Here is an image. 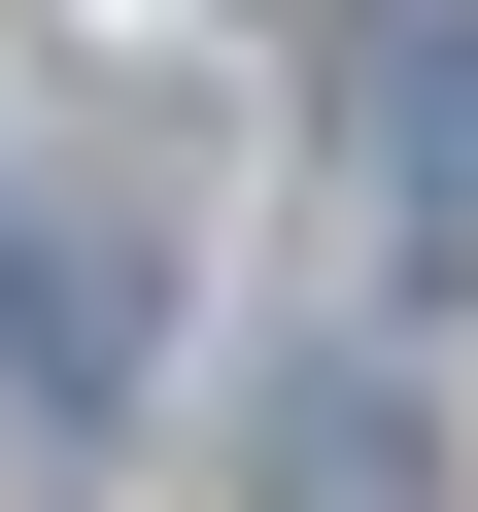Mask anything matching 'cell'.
Returning a JSON list of instances; mask_svg holds the SVG:
<instances>
[{"label": "cell", "mask_w": 478, "mask_h": 512, "mask_svg": "<svg viewBox=\"0 0 478 512\" xmlns=\"http://www.w3.org/2000/svg\"><path fill=\"white\" fill-rule=\"evenodd\" d=\"M137 342H171V239H137V171H0V410H137Z\"/></svg>", "instance_id": "cell-1"}, {"label": "cell", "mask_w": 478, "mask_h": 512, "mask_svg": "<svg viewBox=\"0 0 478 512\" xmlns=\"http://www.w3.org/2000/svg\"><path fill=\"white\" fill-rule=\"evenodd\" d=\"M342 205H376V274H410V308H478V0H410V35H376Z\"/></svg>", "instance_id": "cell-2"}, {"label": "cell", "mask_w": 478, "mask_h": 512, "mask_svg": "<svg viewBox=\"0 0 478 512\" xmlns=\"http://www.w3.org/2000/svg\"><path fill=\"white\" fill-rule=\"evenodd\" d=\"M274 512H444V444H410V376H308V410H274Z\"/></svg>", "instance_id": "cell-3"}]
</instances>
